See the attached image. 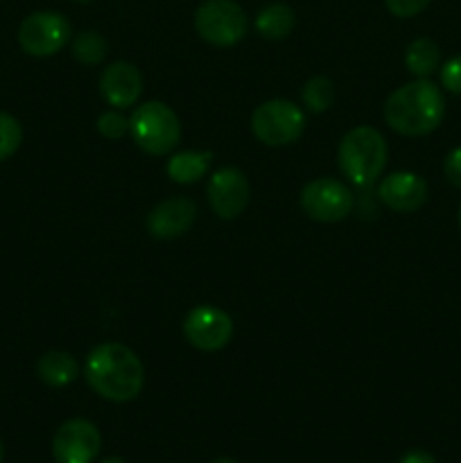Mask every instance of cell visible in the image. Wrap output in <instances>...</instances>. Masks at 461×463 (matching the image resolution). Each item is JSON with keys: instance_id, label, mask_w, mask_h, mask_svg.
Listing matches in <instances>:
<instances>
[{"instance_id": "obj_12", "label": "cell", "mask_w": 461, "mask_h": 463, "mask_svg": "<svg viewBox=\"0 0 461 463\" xmlns=\"http://www.w3.org/2000/svg\"><path fill=\"white\" fill-rule=\"evenodd\" d=\"M378 199L393 213L409 215L420 211L429 199L428 181L416 172H391L378 184Z\"/></svg>"}, {"instance_id": "obj_17", "label": "cell", "mask_w": 461, "mask_h": 463, "mask_svg": "<svg viewBox=\"0 0 461 463\" xmlns=\"http://www.w3.org/2000/svg\"><path fill=\"white\" fill-rule=\"evenodd\" d=\"M405 66L416 80H429L441 68V48L429 36H419L405 50Z\"/></svg>"}, {"instance_id": "obj_7", "label": "cell", "mask_w": 461, "mask_h": 463, "mask_svg": "<svg viewBox=\"0 0 461 463\" xmlns=\"http://www.w3.org/2000/svg\"><path fill=\"white\" fill-rule=\"evenodd\" d=\"M71 34V21L63 14L34 12L18 25V45L30 57H52L66 48Z\"/></svg>"}, {"instance_id": "obj_23", "label": "cell", "mask_w": 461, "mask_h": 463, "mask_svg": "<svg viewBox=\"0 0 461 463\" xmlns=\"http://www.w3.org/2000/svg\"><path fill=\"white\" fill-rule=\"evenodd\" d=\"M438 75H441V86L447 93L461 95V54L450 57L446 63H441Z\"/></svg>"}, {"instance_id": "obj_11", "label": "cell", "mask_w": 461, "mask_h": 463, "mask_svg": "<svg viewBox=\"0 0 461 463\" xmlns=\"http://www.w3.org/2000/svg\"><path fill=\"white\" fill-rule=\"evenodd\" d=\"M208 203L220 220H238L251 202V185L240 167H220L208 179Z\"/></svg>"}, {"instance_id": "obj_31", "label": "cell", "mask_w": 461, "mask_h": 463, "mask_svg": "<svg viewBox=\"0 0 461 463\" xmlns=\"http://www.w3.org/2000/svg\"><path fill=\"white\" fill-rule=\"evenodd\" d=\"M72 3H81V5H84V3H93V0H72Z\"/></svg>"}, {"instance_id": "obj_30", "label": "cell", "mask_w": 461, "mask_h": 463, "mask_svg": "<svg viewBox=\"0 0 461 463\" xmlns=\"http://www.w3.org/2000/svg\"><path fill=\"white\" fill-rule=\"evenodd\" d=\"M456 222H459V229H461V206H459V213H456Z\"/></svg>"}, {"instance_id": "obj_25", "label": "cell", "mask_w": 461, "mask_h": 463, "mask_svg": "<svg viewBox=\"0 0 461 463\" xmlns=\"http://www.w3.org/2000/svg\"><path fill=\"white\" fill-rule=\"evenodd\" d=\"M443 175H446L447 184L461 190V145L446 154V161H443Z\"/></svg>"}, {"instance_id": "obj_27", "label": "cell", "mask_w": 461, "mask_h": 463, "mask_svg": "<svg viewBox=\"0 0 461 463\" xmlns=\"http://www.w3.org/2000/svg\"><path fill=\"white\" fill-rule=\"evenodd\" d=\"M211 463H240V461L230 459V457H220V459H215V461H211Z\"/></svg>"}, {"instance_id": "obj_15", "label": "cell", "mask_w": 461, "mask_h": 463, "mask_svg": "<svg viewBox=\"0 0 461 463\" xmlns=\"http://www.w3.org/2000/svg\"><path fill=\"white\" fill-rule=\"evenodd\" d=\"M212 152L206 149H185V152H172L167 158L165 172L174 184L190 185L208 175L212 163Z\"/></svg>"}, {"instance_id": "obj_26", "label": "cell", "mask_w": 461, "mask_h": 463, "mask_svg": "<svg viewBox=\"0 0 461 463\" xmlns=\"http://www.w3.org/2000/svg\"><path fill=\"white\" fill-rule=\"evenodd\" d=\"M398 463H437V459L428 450H409L398 459Z\"/></svg>"}, {"instance_id": "obj_3", "label": "cell", "mask_w": 461, "mask_h": 463, "mask_svg": "<svg viewBox=\"0 0 461 463\" xmlns=\"http://www.w3.org/2000/svg\"><path fill=\"white\" fill-rule=\"evenodd\" d=\"M389 147L384 136L373 127H355L342 138L337 149L339 172L360 190L373 188L387 167Z\"/></svg>"}, {"instance_id": "obj_19", "label": "cell", "mask_w": 461, "mask_h": 463, "mask_svg": "<svg viewBox=\"0 0 461 463\" xmlns=\"http://www.w3.org/2000/svg\"><path fill=\"white\" fill-rule=\"evenodd\" d=\"M334 98H337V89H334L333 80L324 75L312 77V80H307L306 86L301 89L303 107L310 113H325L333 107Z\"/></svg>"}, {"instance_id": "obj_18", "label": "cell", "mask_w": 461, "mask_h": 463, "mask_svg": "<svg viewBox=\"0 0 461 463\" xmlns=\"http://www.w3.org/2000/svg\"><path fill=\"white\" fill-rule=\"evenodd\" d=\"M294 25H296L294 9L285 3L267 5V7H262L256 16L258 34L267 41L285 39V36L292 34Z\"/></svg>"}, {"instance_id": "obj_2", "label": "cell", "mask_w": 461, "mask_h": 463, "mask_svg": "<svg viewBox=\"0 0 461 463\" xmlns=\"http://www.w3.org/2000/svg\"><path fill=\"white\" fill-rule=\"evenodd\" d=\"M382 113L384 122L396 134L423 138L441 127L446 116V95L432 80H414L389 95Z\"/></svg>"}, {"instance_id": "obj_24", "label": "cell", "mask_w": 461, "mask_h": 463, "mask_svg": "<svg viewBox=\"0 0 461 463\" xmlns=\"http://www.w3.org/2000/svg\"><path fill=\"white\" fill-rule=\"evenodd\" d=\"M432 0H384L389 14L396 18H414L429 7Z\"/></svg>"}, {"instance_id": "obj_22", "label": "cell", "mask_w": 461, "mask_h": 463, "mask_svg": "<svg viewBox=\"0 0 461 463\" xmlns=\"http://www.w3.org/2000/svg\"><path fill=\"white\" fill-rule=\"evenodd\" d=\"M98 131L99 136L108 140H120L122 136L129 134V118L122 116L118 109L113 111H104L102 116L98 118Z\"/></svg>"}, {"instance_id": "obj_28", "label": "cell", "mask_w": 461, "mask_h": 463, "mask_svg": "<svg viewBox=\"0 0 461 463\" xmlns=\"http://www.w3.org/2000/svg\"><path fill=\"white\" fill-rule=\"evenodd\" d=\"M99 463H125V461H122L120 457H107V459L99 461Z\"/></svg>"}, {"instance_id": "obj_20", "label": "cell", "mask_w": 461, "mask_h": 463, "mask_svg": "<svg viewBox=\"0 0 461 463\" xmlns=\"http://www.w3.org/2000/svg\"><path fill=\"white\" fill-rule=\"evenodd\" d=\"M71 50H72V57H75L80 63H84V66H99V63L107 59L108 43L99 32L86 30L75 36Z\"/></svg>"}, {"instance_id": "obj_16", "label": "cell", "mask_w": 461, "mask_h": 463, "mask_svg": "<svg viewBox=\"0 0 461 463\" xmlns=\"http://www.w3.org/2000/svg\"><path fill=\"white\" fill-rule=\"evenodd\" d=\"M36 375L43 384L52 389H63L72 384L80 375V364L66 351H48L36 360Z\"/></svg>"}, {"instance_id": "obj_1", "label": "cell", "mask_w": 461, "mask_h": 463, "mask_svg": "<svg viewBox=\"0 0 461 463\" xmlns=\"http://www.w3.org/2000/svg\"><path fill=\"white\" fill-rule=\"evenodd\" d=\"M86 384L108 402H129L140 396L145 369L140 357L120 342H107L89 353L84 364Z\"/></svg>"}, {"instance_id": "obj_4", "label": "cell", "mask_w": 461, "mask_h": 463, "mask_svg": "<svg viewBox=\"0 0 461 463\" xmlns=\"http://www.w3.org/2000/svg\"><path fill=\"white\" fill-rule=\"evenodd\" d=\"M129 134L136 147L149 156H170L181 140V122L165 102H145L129 118Z\"/></svg>"}, {"instance_id": "obj_29", "label": "cell", "mask_w": 461, "mask_h": 463, "mask_svg": "<svg viewBox=\"0 0 461 463\" xmlns=\"http://www.w3.org/2000/svg\"><path fill=\"white\" fill-rule=\"evenodd\" d=\"M5 461V446H3V441H0V463Z\"/></svg>"}, {"instance_id": "obj_8", "label": "cell", "mask_w": 461, "mask_h": 463, "mask_svg": "<svg viewBox=\"0 0 461 463\" xmlns=\"http://www.w3.org/2000/svg\"><path fill=\"white\" fill-rule=\"evenodd\" d=\"M298 203L310 220L321 222V224H334L351 215L353 206H355V194L339 179L321 176V179L310 181L301 190Z\"/></svg>"}, {"instance_id": "obj_21", "label": "cell", "mask_w": 461, "mask_h": 463, "mask_svg": "<svg viewBox=\"0 0 461 463\" xmlns=\"http://www.w3.org/2000/svg\"><path fill=\"white\" fill-rule=\"evenodd\" d=\"M23 143V127L12 113L0 111V163L18 152Z\"/></svg>"}, {"instance_id": "obj_6", "label": "cell", "mask_w": 461, "mask_h": 463, "mask_svg": "<svg viewBox=\"0 0 461 463\" xmlns=\"http://www.w3.org/2000/svg\"><path fill=\"white\" fill-rule=\"evenodd\" d=\"M251 131L267 147H285L303 136L306 113L289 99H267L253 111Z\"/></svg>"}, {"instance_id": "obj_13", "label": "cell", "mask_w": 461, "mask_h": 463, "mask_svg": "<svg viewBox=\"0 0 461 463\" xmlns=\"http://www.w3.org/2000/svg\"><path fill=\"white\" fill-rule=\"evenodd\" d=\"M197 220V203L190 197H170L149 211L147 233L154 240H174L190 231V226Z\"/></svg>"}, {"instance_id": "obj_14", "label": "cell", "mask_w": 461, "mask_h": 463, "mask_svg": "<svg viewBox=\"0 0 461 463\" xmlns=\"http://www.w3.org/2000/svg\"><path fill=\"white\" fill-rule=\"evenodd\" d=\"M99 93L113 109L134 107L143 95V75L131 61L111 63L99 77Z\"/></svg>"}, {"instance_id": "obj_9", "label": "cell", "mask_w": 461, "mask_h": 463, "mask_svg": "<svg viewBox=\"0 0 461 463\" xmlns=\"http://www.w3.org/2000/svg\"><path fill=\"white\" fill-rule=\"evenodd\" d=\"M183 337L202 353L221 351L233 339V319L217 306H197L185 315Z\"/></svg>"}, {"instance_id": "obj_5", "label": "cell", "mask_w": 461, "mask_h": 463, "mask_svg": "<svg viewBox=\"0 0 461 463\" xmlns=\"http://www.w3.org/2000/svg\"><path fill=\"white\" fill-rule=\"evenodd\" d=\"M194 30L215 48H233L247 36L249 18L235 0H203L194 12Z\"/></svg>"}, {"instance_id": "obj_10", "label": "cell", "mask_w": 461, "mask_h": 463, "mask_svg": "<svg viewBox=\"0 0 461 463\" xmlns=\"http://www.w3.org/2000/svg\"><path fill=\"white\" fill-rule=\"evenodd\" d=\"M102 450L98 425L86 419H68L52 437V457L57 463H93Z\"/></svg>"}]
</instances>
